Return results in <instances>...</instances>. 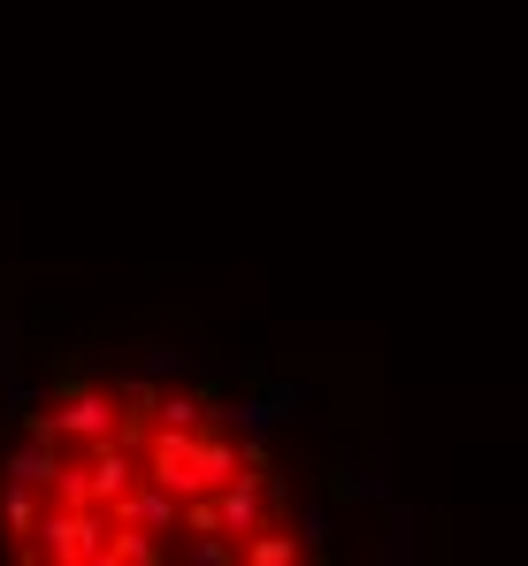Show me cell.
Wrapping results in <instances>:
<instances>
[{"label":"cell","mask_w":528,"mask_h":566,"mask_svg":"<svg viewBox=\"0 0 528 566\" xmlns=\"http://www.w3.org/2000/svg\"><path fill=\"white\" fill-rule=\"evenodd\" d=\"M0 552L15 559H299L314 521L246 421L154 382L15 398Z\"/></svg>","instance_id":"1"}]
</instances>
